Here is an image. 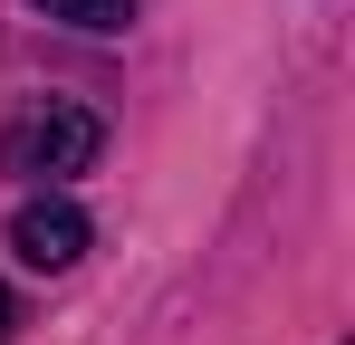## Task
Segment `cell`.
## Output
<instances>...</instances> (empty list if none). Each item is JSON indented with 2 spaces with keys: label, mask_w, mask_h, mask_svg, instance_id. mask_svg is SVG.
<instances>
[{
  "label": "cell",
  "mask_w": 355,
  "mask_h": 345,
  "mask_svg": "<svg viewBox=\"0 0 355 345\" xmlns=\"http://www.w3.org/2000/svg\"><path fill=\"white\" fill-rule=\"evenodd\" d=\"M106 154V125L87 106H67V96H49V106H29L10 134H0V163L29 172V182H67V172H87Z\"/></svg>",
  "instance_id": "6da1fadb"
},
{
  "label": "cell",
  "mask_w": 355,
  "mask_h": 345,
  "mask_svg": "<svg viewBox=\"0 0 355 345\" xmlns=\"http://www.w3.org/2000/svg\"><path fill=\"white\" fill-rule=\"evenodd\" d=\"M10 249H19V269L58 278V269L87 259V211H77L67 192H29V202L10 211Z\"/></svg>",
  "instance_id": "7a4b0ae2"
},
{
  "label": "cell",
  "mask_w": 355,
  "mask_h": 345,
  "mask_svg": "<svg viewBox=\"0 0 355 345\" xmlns=\"http://www.w3.org/2000/svg\"><path fill=\"white\" fill-rule=\"evenodd\" d=\"M49 19H67V29H125L135 19V0H39Z\"/></svg>",
  "instance_id": "3957f363"
},
{
  "label": "cell",
  "mask_w": 355,
  "mask_h": 345,
  "mask_svg": "<svg viewBox=\"0 0 355 345\" xmlns=\"http://www.w3.org/2000/svg\"><path fill=\"white\" fill-rule=\"evenodd\" d=\"M10 326H19V307H10V288H0V345H10Z\"/></svg>",
  "instance_id": "277c9868"
}]
</instances>
